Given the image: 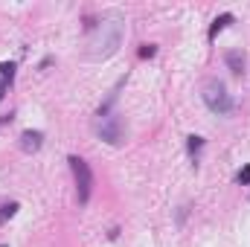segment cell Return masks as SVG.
Instances as JSON below:
<instances>
[{
    "mask_svg": "<svg viewBox=\"0 0 250 247\" xmlns=\"http://www.w3.org/2000/svg\"><path fill=\"white\" fill-rule=\"evenodd\" d=\"M15 70H18L15 62H0V79H3L6 84H12V82H15Z\"/></svg>",
    "mask_w": 250,
    "mask_h": 247,
    "instance_id": "ba28073f",
    "label": "cell"
},
{
    "mask_svg": "<svg viewBox=\"0 0 250 247\" xmlns=\"http://www.w3.org/2000/svg\"><path fill=\"white\" fill-rule=\"evenodd\" d=\"M12 120H15V114H12V111H9V114H3V117H0V128H3V125H9Z\"/></svg>",
    "mask_w": 250,
    "mask_h": 247,
    "instance_id": "7c38bea8",
    "label": "cell"
},
{
    "mask_svg": "<svg viewBox=\"0 0 250 247\" xmlns=\"http://www.w3.org/2000/svg\"><path fill=\"white\" fill-rule=\"evenodd\" d=\"M0 247H6V245H0Z\"/></svg>",
    "mask_w": 250,
    "mask_h": 247,
    "instance_id": "5bb4252c",
    "label": "cell"
},
{
    "mask_svg": "<svg viewBox=\"0 0 250 247\" xmlns=\"http://www.w3.org/2000/svg\"><path fill=\"white\" fill-rule=\"evenodd\" d=\"M236 184H242V186H248V184H250V163L245 166V169H242V172H239V175H236Z\"/></svg>",
    "mask_w": 250,
    "mask_h": 247,
    "instance_id": "30bf717a",
    "label": "cell"
},
{
    "mask_svg": "<svg viewBox=\"0 0 250 247\" xmlns=\"http://www.w3.org/2000/svg\"><path fill=\"white\" fill-rule=\"evenodd\" d=\"M236 18H233V12H224V15H218L215 21H212V26H209V41H215L218 38V32L224 29V26H230Z\"/></svg>",
    "mask_w": 250,
    "mask_h": 247,
    "instance_id": "5b68a950",
    "label": "cell"
},
{
    "mask_svg": "<svg viewBox=\"0 0 250 247\" xmlns=\"http://www.w3.org/2000/svg\"><path fill=\"white\" fill-rule=\"evenodd\" d=\"M204 105L212 111V114H218V117H227L230 111H233V96L227 93V87H224V82H218V79H209L207 84H204Z\"/></svg>",
    "mask_w": 250,
    "mask_h": 247,
    "instance_id": "6da1fadb",
    "label": "cell"
},
{
    "mask_svg": "<svg viewBox=\"0 0 250 247\" xmlns=\"http://www.w3.org/2000/svg\"><path fill=\"white\" fill-rule=\"evenodd\" d=\"M96 137L105 140L108 145H120L125 140V128H123V120L117 114H108V117H99L96 123Z\"/></svg>",
    "mask_w": 250,
    "mask_h": 247,
    "instance_id": "3957f363",
    "label": "cell"
},
{
    "mask_svg": "<svg viewBox=\"0 0 250 247\" xmlns=\"http://www.w3.org/2000/svg\"><path fill=\"white\" fill-rule=\"evenodd\" d=\"M224 62L233 70V76H242V73H245V56H242L239 50H230V53L224 56Z\"/></svg>",
    "mask_w": 250,
    "mask_h": 247,
    "instance_id": "8992f818",
    "label": "cell"
},
{
    "mask_svg": "<svg viewBox=\"0 0 250 247\" xmlns=\"http://www.w3.org/2000/svg\"><path fill=\"white\" fill-rule=\"evenodd\" d=\"M15 212H18V204H15V201L3 204V206H0V224H3V221H9V218H12Z\"/></svg>",
    "mask_w": 250,
    "mask_h": 247,
    "instance_id": "9c48e42d",
    "label": "cell"
},
{
    "mask_svg": "<svg viewBox=\"0 0 250 247\" xmlns=\"http://www.w3.org/2000/svg\"><path fill=\"white\" fill-rule=\"evenodd\" d=\"M154 53H157V47H154V44H143V47H140V59H151Z\"/></svg>",
    "mask_w": 250,
    "mask_h": 247,
    "instance_id": "8fae6325",
    "label": "cell"
},
{
    "mask_svg": "<svg viewBox=\"0 0 250 247\" xmlns=\"http://www.w3.org/2000/svg\"><path fill=\"white\" fill-rule=\"evenodd\" d=\"M204 148V137H198V134H192V137H187V151H189V157L198 163V151Z\"/></svg>",
    "mask_w": 250,
    "mask_h": 247,
    "instance_id": "52a82bcc",
    "label": "cell"
},
{
    "mask_svg": "<svg viewBox=\"0 0 250 247\" xmlns=\"http://www.w3.org/2000/svg\"><path fill=\"white\" fill-rule=\"evenodd\" d=\"M41 145H44V134H41V131H23V134H21V151L35 154Z\"/></svg>",
    "mask_w": 250,
    "mask_h": 247,
    "instance_id": "277c9868",
    "label": "cell"
},
{
    "mask_svg": "<svg viewBox=\"0 0 250 247\" xmlns=\"http://www.w3.org/2000/svg\"><path fill=\"white\" fill-rule=\"evenodd\" d=\"M6 87H9V84H6V82H3V79H0V99H3V96H6Z\"/></svg>",
    "mask_w": 250,
    "mask_h": 247,
    "instance_id": "4fadbf2b",
    "label": "cell"
},
{
    "mask_svg": "<svg viewBox=\"0 0 250 247\" xmlns=\"http://www.w3.org/2000/svg\"><path fill=\"white\" fill-rule=\"evenodd\" d=\"M67 163H70V172H73V178H76V198H79V204L84 206V204L90 201L93 172H90L87 160H82V157H76V154H70V157H67Z\"/></svg>",
    "mask_w": 250,
    "mask_h": 247,
    "instance_id": "7a4b0ae2",
    "label": "cell"
}]
</instances>
